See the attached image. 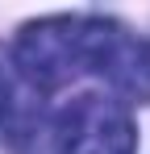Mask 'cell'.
Segmentation results:
<instances>
[{"label": "cell", "mask_w": 150, "mask_h": 154, "mask_svg": "<svg viewBox=\"0 0 150 154\" xmlns=\"http://www.w3.org/2000/svg\"><path fill=\"white\" fill-rule=\"evenodd\" d=\"M100 17H46L21 29L17 38V75L33 92H54L67 79L92 67V50L100 38Z\"/></svg>", "instance_id": "6da1fadb"}, {"label": "cell", "mask_w": 150, "mask_h": 154, "mask_svg": "<svg viewBox=\"0 0 150 154\" xmlns=\"http://www.w3.org/2000/svg\"><path fill=\"white\" fill-rule=\"evenodd\" d=\"M54 146L58 154H133L138 129L121 100L83 92L58 108L54 117Z\"/></svg>", "instance_id": "7a4b0ae2"}, {"label": "cell", "mask_w": 150, "mask_h": 154, "mask_svg": "<svg viewBox=\"0 0 150 154\" xmlns=\"http://www.w3.org/2000/svg\"><path fill=\"white\" fill-rule=\"evenodd\" d=\"M88 71H96L117 96H125V104H146L150 100V42L129 38L113 21L100 25Z\"/></svg>", "instance_id": "3957f363"}, {"label": "cell", "mask_w": 150, "mask_h": 154, "mask_svg": "<svg viewBox=\"0 0 150 154\" xmlns=\"http://www.w3.org/2000/svg\"><path fill=\"white\" fill-rule=\"evenodd\" d=\"M38 121H42L38 92L17 71H8V63H0V125H4V133L21 146L25 137L38 129Z\"/></svg>", "instance_id": "277c9868"}]
</instances>
